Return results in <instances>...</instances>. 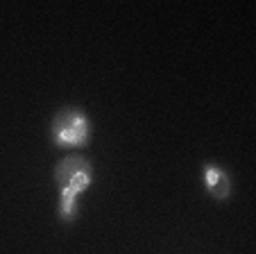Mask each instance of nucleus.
Wrapping results in <instances>:
<instances>
[{"label": "nucleus", "instance_id": "obj_1", "mask_svg": "<svg viewBox=\"0 0 256 254\" xmlns=\"http://www.w3.org/2000/svg\"><path fill=\"white\" fill-rule=\"evenodd\" d=\"M96 170L84 154H68L54 166V184L59 186L57 216L64 225H72L80 216V195L93 184Z\"/></svg>", "mask_w": 256, "mask_h": 254}, {"label": "nucleus", "instance_id": "obj_2", "mask_svg": "<svg viewBox=\"0 0 256 254\" xmlns=\"http://www.w3.org/2000/svg\"><path fill=\"white\" fill-rule=\"evenodd\" d=\"M93 139V120L82 107L66 105L50 120V141L59 150H84Z\"/></svg>", "mask_w": 256, "mask_h": 254}, {"label": "nucleus", "instance_id": "obj_3", "mask_svg": "<svg viewBox=\"0 0 256 254\" xmlns=\"http://www.w3.org/2000/svg\"><path fill=\"white\" fill-rule=\"evenodd\" d=\"M202 184L213 200L224 202L232 197V175L220 163H216V161L202 163Z\"/></svg>", "mask_w": 256, "mask_h": 254}]
</instances>
